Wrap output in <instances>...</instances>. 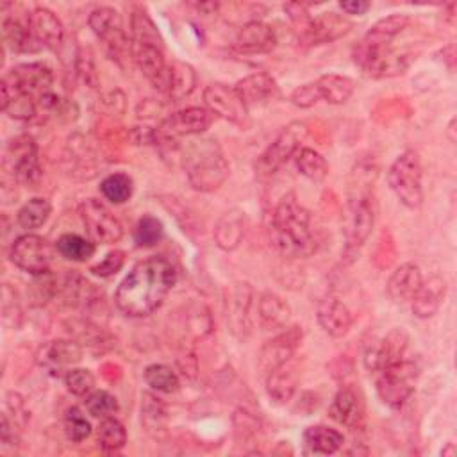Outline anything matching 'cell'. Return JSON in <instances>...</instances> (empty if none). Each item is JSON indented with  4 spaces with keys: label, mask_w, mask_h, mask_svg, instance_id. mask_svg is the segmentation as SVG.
Listing matches in <instances>:
<instances>
[{
    "label": "cell",
    "mask_w": 457,
    "mask_h": 457,
    "mask_svg": "<svg viewBox=\"0 0 457 457\" xmlns=\"http://www.w3.org/2000/svg\"><path fill=\"white\" fill-rule=\"evenodd\" d=\"M175 282L177 271L168 259L161 255L145 257L120 282L114 293V303L125 316H148L164 303Z\"/></svg>",
    "instance_id": "obj_1"
},
{
    "label": "cell",
    "mask_w": 457,
    "mask_h": 457,
    "mask_svg": "<svg viewBox=\"0 0 457 457\" xmlns=\"http://www.w3.org/2000/svg\"><path fill=\"white\" fill-rule=\"evenodd\" d=\"M270 243L286 257H307L318 250L311 212L295 193H286L266 218Z\"/></svg>",
    "instance_id": "obj_2"
},
{
    "label": "cell",
    "mask_w": 457,
    "mask_h": 457,
    "mask_svg": "<svg viewBox=\"0 0 457 457\" xmlns=\"http://www.w3.org/2000/svg\"><path fill=\"white\" fill-rule=\"evenodd\" d=\"M182 164L187 182L200 193L216 191L230 173L228 162L212 137L193 139L182 150Z\"/></svg>",
    "instance_id": "obj_3"
},
{
    "label": "cell",
    "mask_w": 457,
    "mask_h": 457,
    "mask_svg": "<svg viewBox=\"0 0 457 457\" xmlns=\"http://www.w3.org/2000/svg\"><path fill=\"white\" fill-rule=\"evenodd\" d=\"M357 180L355 186H352L350 200H348V225H346V246L345 253L346 257L353 259V255L359 252V248L366 243V239L371 234L373 223H375V209H373V198L370 186L375 179V170L370 171V168L362 170V166H357Z\"/></svg>",
    "instance_id": "obj_4"
},
{
    "label": "cell",
    "mask_w": 457,
    "mask_h": 457,
    "mask_svg": "<svg viewBox=\"0 0 457 457\" xmlns=\"http://www.w3.org/2000/svg\"><path fill=\"white\" fill-rule=\"evenodd\" d=\"M421 177V162L414 150L402 152L387 170V184L407 209H418L423 204Z\"/></svg>",
    "instance_id": "obj_5"
},
{
    "label": "cell",
    "mask_w": 457,
    "mask_h": 457,
    "mask_svg": "<svg viewBox=\"0 0 457 457\" xmlns=\"http://www.w3.org/2000/svg\"><path fill=\"white\" fill-rule=\"evenodd\" d=\"M418 378V364L412 359H403L375 373V389L378 398L393 407H402L414 393Z\"/></svg>",
    "instance_id": "obj_6"
},
{
    "label": "cell",
    "mask_w": 457,
    "mask_h": 457,
    "mask_svg": "<svg viewBox=\"0 0 457 457\" xmlns=\"http://www.w3.org/2000/svg\"><path fill=\"white\" fill-rule=\"evenodd\" d=\"M414 54L407 50H395L393 46L373 48L366 46L361 41L353 48V62L373 79L396 77L402 75L414 61Z\"/></svg>",
    "instance_id": "obj_7"
},
{
    "label": "cell",
    "mask_w": 457,
    "mask_h": 457,
    "mask_svg": "<svg viewBox=\"0 0 457 457\" xmlns=\"http://www.w3.org/2000/svg\"><path fill=\"white\" fill-rule=\"evenodd\" d=\"M93 34L105 45L109 55L121 64V59L132 57V39L123 29L121 14L112 7H96L87 18Z\"/></svg>",
    "instance_id": "obj_8"
},
{
    "label": "cell",
    "mask_w": 457,
    "mask_h": 457,
    "mask_svg": "<svg viewBox=\"0 0 457 457\" xmlns=\"http://www.w3.org/2000/svg\"><path fill=\"white\" fill-rule=\"evenodd\" d=\"M307 137V125L303 121H291L286 125L275 141L259 155L255 170L261 177L273 175L289 157H293Z\"/></svg>",
    "instance_id": "obj_9"
},
{
    "label": "cell",
    "mask_w": 457,
    "mask_h": 457,
    "mask_svg": "<svg viewBox=\"0 0 457 457\" xmlns=\"http://www.w3.org/2000/svg\"><path fill=\"white\" fill-rule=\"evenodd\" d=\"M4 164L12 173L16 182L30 187L36 186L41 179V166L34 137L29 134H21L11 139L5 146Z\"/></svg>",
    "instance_id": "obj_10"
},
{
    "label": "cell",
    "mask_w": 457,
    "mask_h": 457,
    "mask_svg": "<svg viewBox=\"0 0 457 457\" xmlns=\"http://www.w3.org/2000/svg\"><path fill=\"white\" fill-rule=\"evenodd\" d=\"M79 214L93 243L112 245L123 237L121 221L104 202L87 198L79 205Z\"/></svg>",
    "instance_id": "obj_11"
},
{
    "label": "cell",
    "mask_w": 457,
    "mask_h": 457,
    "mask_svg": "<svg viewBox=\"0 0 457 457\" xmlns=\"http://www.w3.org/2000/svg\"><path fill=\"white\" fill-rule=\"evenodd\" d=\"M212 114L205 107H186L168 114L155 129V143H177L184 136H200L209 129Z\"/></svg>",
    "instance_id": "obj_12"
},
{
    "label": "cell",
    "mask_w": 457,
    "mask_h": 457,
    "mask_svg": "<svg viewBox=\"0 0 457 457\" xmlns=\"http://www.w3.org/2000/svg\"><path fill=\"white\" fill-rule=\"evenodd\" d=\"M204 104L212 116L227 120L239 129H246L250 125L248 107L239 98L234 86H227L221 82L209 84L204 89Z\"/></svg>",
    "instance_id": "obj_13"
},
{
    "label": "cell",
    "mask_w": 457,
    "mask_h": 457,
    "mask_svg": "<svg viewBox=\"0 0 457 457\" xmlns=\"http://www.w3.org/2000/svg\"><path fill=\"white\" fill-rule=\"evenodd\" d=\"M9 259L18 270L39 275L50 270L52 248L45 237L27 232L14 239L9 250Z\"/></svg>",
    "instance_id": "obj_14"
},
{
    "label": "cell",
    "mask_w": 457,
    "mask_h": 457,
    "mask_svg": "<svg viewBox=\"0 0 457 457\" xmlns=\"http://www.w3.org/2000/svg\"><path fill=\"white\" fill-rule=\"evenodd\" d=\"M409 337L402 328H393L378 339H371L364 348V366L370 373H377L395 362L407 359Z\"/></svg>",
    "instance_id": "obj_15"
},
{
    "label": "cell",
    "mask_w": 457,
    "mask_h": 457,
    "mask_svg": "<svg viewBox=\"0 0 457 457\" xmlns=\"http://www.w3.org/2000/svg\"><path fill=\"white\" fill-rule=\"evenodd\" d=\"M2 82L14 91H25L39 98L41 95L52 91L54 73L43 62H23L12 66L4 75Z\"/></svg>",
    "instance_id": "obj_16"
},
{
    "label": "cell",
    "mask_w": 457,
    "mask_h": 457,
    "mask_svg": "<svg viewBox=\"0 0 457 457\" xmlns=\"http://www.w3.org/2000/svg\"><path fill=\"white\" fill-rule=\"evenodd\" d=\"M300 341H302V328L296 325L287 327L277 336H273L271 339H268L259 352V361H257L259 370L262 373H268L273 368L280 366L282 362L289 361L295 355Z\"/></svg>",
    "instance_id": "obj_17"
},
{
    "label": "cell",
    "mask_w": 457,
    "mask_h": 457,
    "mask_svg": "<svg viewBox=\"0 0 457 457\" xmlns=\"http://www.w3.org/2000/svg\"><path fill=\"white\" fill-rule=\"evenodd\" d=\"M132 59L139 71L152 82L155 89L164 93L168 79V62L164 59V46L132 43Z\"/></svg>",
    "instance_id": "obj_18"
},
{
    "label": "cell",
    "mask_w": 457,
    "mask_h": 457,
    "mask_svg": "<svg viewBox=\"0 0 457 457\" xmlns=\"http://www.w3.org/2000/svg\"><path fill=\"white\" fill-rule=\"evenodd\" d=\"M29 29L39 48L55 50L62 45L64 27L57 14L46 7H36L29 14Z\"/></svg>",
    "instance_id": "obj_19"
},
{
    "label": "cell",
    "mask_w": 457,
    "mask_h": 457,
    "mask_svg": "<svg viewBox=\"0 0 457 457\" xmlns=\"http://www.w3.org/2000/svg\"><path fill=\"white\" fill-rule=\"evenodd\" d=\"M352 29V21L337 12H323L314 16L300 37L305 45H323L339 39L348 34Z\"/></svg>",
    "instance_id": "obj_20"
},
{
    "label": "cell",
    "mask_w": 457,
    "mask_h": 457,
    "mask_svg": "<svg viewBox=\"0 0 457 457\" xmlns=\"http://www.w3.org/2000/svg\"><path fill=\"white\" fill-rule=\"evenodd\" d=\"M316 318L320 327L332 337H343L353 323L352 311L336 295H327L320 300Z\"/></svg>",
    "instance_id": "obj_21"
},
{
    "label": "cell",
    "mask_w": 457,
    "mask_h": 457,
    "mask_svg": "<svg viewBox=\"0 0 457 457\" xmlns=\"http://www.w3.org/2000/svg\"><path fill=\"white\" fill-rule=\"evenodd\" d=\"M234 46L241 54H270L277 46V34L271 25L261 20H252L239 29Z\"/></svg>",
    "instance_id": "obj_22"
},
{
    "label": "cell",
    "mask_w": 457,
    "mask_h": 457,
    "mask_svg": "<svg viewBox=\"0 0 457 457\" xmlns=\"http://www.w3.org/2000/svg\"><path fill=\"white\" fill-rule=\"evenodd\" d=\"M82 359V346L71 339L48 341L39 352V364L48 371H68Z\"/></svg>",
    "instance_id": "obj_23"
},
{
    "label": "cell",
    "mask_w": 457,
    "mask_h": 457,
    "mask_svg": "<svg viewBox=\"0 0 457 457\" xmlns=\"http://www.w3.org/2000/svg\"><path fill=\"white\" fill-rule=\"evenodd\" d=\"M328 416L346 428H361L364 421V403L352 387H343L332 398Z\"/></svg>",
    "instance_id": "obj_24"
},
{
    "label": "cell",
    "mask_w": 457,
    "mask_h": 457,
    "mask_svg": "<svg viewBox=\"0 0 457 457\" xmlns=\"http://www.w3.org/2000/svg\"><path fill=\"white\" fill-rule=\"evenodd\" d=\"M421 284L423 275L420 266L414 262H403L391 273L386 289L395 303H411Z\"/></svg>",
    "instance_id": "obj_25"
},
{
    "label": "cell",
    "mask_w": 457,
    "mask_h": 457,
    "mask_svg": "<svg viewBox=\"0 0 457 457\" xmlns=\"http://www.w3.org/2000/svg\"><path fill=\"white\" fill-rule=\"evenodd\" d=\"M298 382H300V368L293 357L266 373V391L270 398H273L278 403H284L293 398V395L296 393Z\"/></svg>",
    "instance_id": "obj_26"
},
{
    "label": "cell",
    "mask_w": 457,
    "mask_h": 457,
    "mask_svg": "<svg viewBox=\"0 0 457 457\" xmlns=\"http://www.w3.org/2000/svg\"><path fill=\"white\" fill-rule=\"evenodd\" d=\"M234 89L248 109L271 100L278 93V86L275 79L262 71L243 77L234 84Z\"/></svg>",
    "instance_id": "obj_27"
},
{
    "label": "cell",
    "mask_w": 457,
    "mask_h": 457,
    "mask_svg": "<svg viewBox=\"0 0 457 457\" xmlns=\"http://www.w3.org/2000/svg\"><path fill=\"white\" fill-rule=\"evenodd\" d=\"M257 318L262 328L280 330L286 328L291 320V307L280 295L264 291L257 298Z\"/></svg>",
    "instance_id": "obj_28"
},
{
    "label": "cell",
    "mask_w": 457,
    "mask_h": 457,
    "mask_svg": "<svg viewBox=\"0 0 457 457\" xmlns=\"http://www.w3.org/2000/svg\"><path fill=\"white\" fill-rule=\"evenodd\" d=\"M446 293V282L441 275H432L427 280L423 278L421 287L411 300V309L418 318H430L441 307V302Z\"/></svg>",
    "instance_id": "obj_29"
},
{
    "label": "cell",
    "mask_w": 457,
    "mask_h": 457,
    "mask_svg": "<svg viewBox=\"0 0 457 457\" xmlns=\"http://www.w3.org/2000/svg\"><path fill=\"white\" fill-rule=\"evenodd\" d=\"M2 39L9 50L18 54L41 50L30 34L29 16L25 20H20L16 16L5 14L2 20Z\"/></svg>",
    "instance_id": "obj_30"
},
{
    "label": "cell",
    "mask_w": 457,
    "mask_h": 457,
    "mask_svg": "<svg viewBox=\"0 0 457 457\" xmlns=\"http://www.w3.org/2000/svg\"><path fill=\"white\" fill-rule=\"evenodd\" d=\"M302 439H303L305 452L318 453V455L336 453L345 445V436L339 430L327 425L307 427Z\"/></svg>",
    "instance_id": "obj_31"
},
{
    "label": "cell",
    "mask_w": 457,
    "mask_h": 457,
    "mask_svg": "<svg viewBox=\"0 0 457 457\" xmlns=\"http://www.w3.org/2000/svg\"><path fill=\"white\" fill-rule=\"evenodd\" d=\"M411 23V18L407 14H389L382 20H378L361 39L362 45L366 46H373V48H382V46H391L393 39L403 30L407 29V25Z\"/></svg>",
    "instance_id": "obj_32"
},
{
    "label": "cell",
    "mask_w": 457,
    "mask_h": 457,
    "mask_svg": "<svg viewBox=\"0 0 457 457\" xmlns=\"http://www.w3.org/2000/svg\"><path fill=\"white\" fill-rule=\"evenodd\" d=\"M196 86V73L191 64L173 61L168 64V79H166V89L164 95L171 102H179L193 93Z\"/></svg>",
    "instance_id": "obj_33"
},
{
    "label": "cell",
    "mask_w": 457,
    "mask_h": 457,
    "mask_svg": "<svg viewBox=\"0 0 457 457\" xmlns=\"http://www.w3.org/2000/svg\"><path fill=\"white\" fill-rule=\"evenodd\" d=\"M245 236V216L241 211L237 209H232V211H227L216 228H214V239H216V245L221 248V250H234L241 239Z\"/></svg>",
    "instance_id": "obj_34"
},
{
    "label": "cell",
    "mask_w": 457,
    "mask_h": 457,
    "mask_svg": "<svg viewBox=\"0 0 457 457\" xmlns=\"http://www.w3.org/2000/svg\"><path fill=\"white\" fill-rule=\"evenodd\" d=\"M250 305H252V289L248 284L237 286L228 309V323L234 334L245 336L250 330Z\"/></svg>",
    "instance_id": "obj_35"
},
{
    "label": "cell",
    "mask_w": 457,
    "mask_h": 457,
    "mask_svg": "<svg viewBox=\"0 0 457 457\" xmlns=\"http://www.w3.org/2000/svg\"><path fill=\"white\" fill-rule=\"evenodd\" d=\"M316 86H318L321 100H325L328 104H334V105L345 104L352 96V93L355 89V84H353V80L350 77L337 75V73L321 75L316 80Z\"/></svg>",
    "instance_id": "obj_36"
},
{
    "label": "cell",
    "mask_w": 457,
    "mask_h": 457,
    "mask_svg": "<svg viewBox=\"0 0 457 457\" xmlns=\"http://www.w3.org/2000/svg\"><path fill=\"white\" fill-rule=\"evenodd\" d=\"M166 423H168V411H166L164 402L150 391L143 393V396H141V425L145 427V430L152 436H157L159 432H162L166 428Z\"/></svg>",
    "instance_id": "obj_37"
},
{
    "label": "cell",
    "mask_w": 457,
    "mask_h": 457,
    "mask_svg": "<svg viewBox=\"0 0 457 457\" xmlns=\"http://www.w3.org/2000/svg\"><path fill=\"white\" fill-rule=\"evenodd\" d=\"M293 157H295V166L298 173L309 179L311 182H321L328 175V162L314 148L302 146Z\"/></svg>",
    "instance_id": "obj_38"
},
{
    "label": "cell",
    "mask_w": 457,
    "mask_h": 457,
    "mask_svg": "<svg viewBox=\"0 0 457 457\" xmlns=\"http://www.w3.org/2000/svg\"><path fill=\"white\" fill-rule=\"evenodd\" d=\"M52 212V205L46 198L43 196H34L29 202H25L21 205V209L18 211V225L25 230H34L39 228L41 225L46 223V220L50 218Z\"/></svg>",
    "instance_id": "obj_39"
},
{
    "label": "cell",
    "mask_w": 457,
    "mask_h": 457,
    "mask_svg": "<svg viewBox=\"0 0 457 457\" xmlns=\"http://www.w3.org/2000/svg\"><path fill=\"white\" fill-rule=\"evenodd\" d=\"M57 252L73 262H86L95 253V243L79 234H62L55 243Z\"/></svg>",
    "instance_id": "obj_40"
},
{
    "label": "cell",
    "mask_w": 457,
    "mask_h": 457,
    "mask_svg": "<svg viewBox=\"0 0 457 457\" xmlns=\"http://www.w3.org/2000/svg\"><path fill=\"white\" fill-rule=\"evenodd\" d=\"M96 441L105 452H118L127 443V430L114 416L102 418L96 427Z\"/></svg>",
    "instance_id": "obj_41"
},
{
    "label": "cell",
    "mask_w": 457,
    "mask_h": 457,
    "mask_svg": "<svg viewBox=\"0 0 457 457\" xmlns=\"http://www.w3.org/2000/svg\"><path fill=\"white\" fill-rule=\"evenodd\" d=\"M100 193L111 204H125L134 193V182L127 173H111L100 182Z\"/></svg>",
    "instance_id": "obj_42"
},
{
    "label": "cell",
    "mask_w": 457,
    "mask_h": 457,
    "mask_svg": "<svg viewBox=\"0 0 457 457\" xmlns=\"http://www.w3.org/2000/svg\"><path fill=\"white\" fill-rule=\"evenodd\" d=\"M143 378L150 389L157 393H175L180 386L179 375L166 364H150L143 371Z\"/></svg>",
    "instance_id": "obj_43"
},
{
    "label": "cell",
    "mask_w": 457,
    "mask_h": 457,
    "mask_svg": "<svg viewBox=\"0 0 457 457\" xmlns=\"http://www.w3.org/2000/svg\"><path fill=\"white\" fill-rule=\"evenodd\" d=\"M130 39L132 43L141 45H157L162 46V37L152 21V18L145 11H134L130 16Z\"/></svg>",
    "instance_id": "obj_44"
},
{
    "label": "cell",
    "mask_w": 457,
    "mask_h": 457,
    "mask_svg": "<svg viewBox=\"0 0 457 457\" xmlns=\"http://www.w3.org/2000/svg\"><path fill=\"white\" fill-rule=\"evenodd\" d=\"M164 237V225L161 223L159 218L152 214H145L139 218L136 230H134V241L141 248H150L161 243Z\"/></svg>",
    "instance_id": "obj_45"
},
{
    "label": "cell",
    "mask_w": 457,
    "mask_h": 457,
    "mask_svg": "<svg viewBox=\"0 0 457 457\" xmlns=\"http://www.w3.org/2000/svg\"><path fill=\"white\" fill-rule=\"evenodd\" d=\"M84 407L86 411L93 416V418H109L114 416L120 411V403L118 398L114 395H111L109 391L104 389H93L86 400H84Z\"/></svg>",
    "instance_id": "obj_46"
},
{
    "label": "cell",
    "mask_w": 457,
    "mask_h": 457,
    "mask_svg": "<svg viewBox=\"0 0 457 457\" xmlns=\"http://www.w3.org/2000/svg\"><path fill=\"white\" fill-rule=\"evenodd\" d=\"M64 434L73 443H82L91 434V423L79 407H70L64 414Z\"/></svg>",
    "instance_id": "obj_47"
},
{
    "label": "cell",
    "mask_w": 457,
    "mask_h": 457,
    "mask_svg": "<svg viewBox=\"0 0 457 457\" xmlns=\"http://www.w3.org/2000/svg\"><path fill=\"white\" fill-rule=\"evenodd\" d=\"M64 386L75 396H87L95 389V375L86 368H71L64 373Z\"/></svg>",
    "instance_id": "obj_48"
},
{
    "label": "cell",
    "mask_w": 457,
    "mask_h": 457,
    "mask_svg": "<svg viewBox=\"0 0 457 457\" xmlns=\"http://www.w3.org/2000/svg\"><path fill=\"white\" fill-rule=\"evenodd\" d=\"M32 298L39 300V303H45L57 293V280L52 275V271H45L39 275H32Z\"/></svg>",
    "instance_id": "obj_49"
},
{
    "label": "cell",
    "mask_w": 457,
    "mask_h": 457,
    "mask_svg": "<svg viewBox=\"0 0 457 457\" xmlns=\"http://www.w3.org/2000/svg\"><path fill=\"white\" fill-rule=\"evenodd\" d=\"M289 100L293 105H296L300 109H309V107L316 105L321 100V96H320L316 82H307V84H302L296 89H293Z\"/></svg>",
    "instance_id": "obj_50"
},
{
    "label": "cell",
    "mask_w": 457,
    "mask_h": 457,
    "mask_svg": "<svg viewBox=\"0 0 457 457\" xmlns=\"http://www.w3.org/2000/svg\"><path fill=\"white\" fill-rule=\"evenodd\" d=\"M123 264H125V252L112 250L98 264L91 266V273H95L98 277H111L114 273H118Z\"/></svg>",
    "instance_id": "obj_51"
},
{
    "label": "cell",
    "mask_w": 457,
    "mask_h": 457,
    "mask_svg": "<svg viewBox=\"0 0 457 457\" xmlns=\"http://www.w3.org/2000/svg\"><path fill=\"white\" fill-rule=\"evenodd\" d=\"M77 71H79L80 79L87 86L95 87L98 84V75H96V68H95V62H93L91 55H86L84 52L79 54V57H77Z\"/></svg>",
    "instance_id": "obj_52"
},
{
    "label": "cell",
    "mask_w": 457,
    "mask_h": 457,
    "mask_svg": "<svg viewBox=\"0 0 457 457\" xmlns=\"http://www.w3.org/2000/svg\"><path fill=\"white\" fill-rule=\"evenodd\" d=\"M0 439L4 445H11V443H16L18 437H16V432H14V425L9 421L7 414L4 412L2 414V427H0Z\"/></svg>",
    "instance_id": "obj_53"
},
{
    "label": "cell",
    "mask_w": 457,
    "mask_h": 457,
    "mask_svg": "<svg viewBox=\"0 0 457 457\" xmlns=\"http://www.w3.org/2000/svg\"><path fill=\"white\" fill-rule=\"evenodd\" d=\"M370 2L364 0H348V2H339V7L346 12V14H364L370 9Z\"/></svg>",
    "instance_id": "obj_54"
},
{
    "label": "cell",
    "mask_w": 457,
    "mask_h": 457,
    "mask_svg": "<svg viewBox=\"0 0 457 457\" xmlns=\"http://www.w3.org/2000/svg\"><path fill=\"white\" fill-rule=\"evenodd\" d=\"M453 130H455V120H452V121H450L448 130H446V132H448V137H450V141H452V143L455 141V134H453Z\"/></svg>",
    "instance_id": "obj_55"
}]
</instances>
